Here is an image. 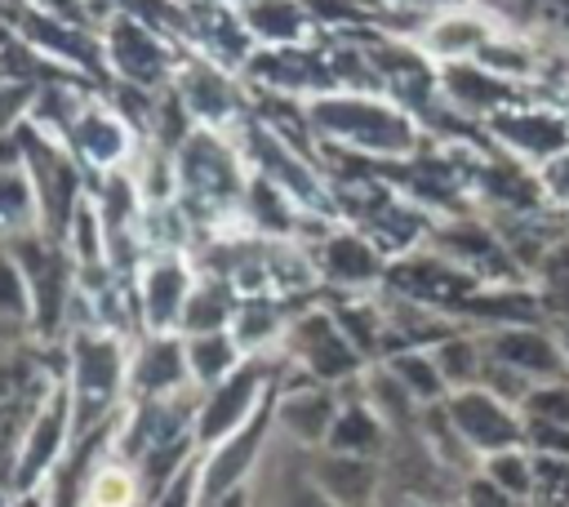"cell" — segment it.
Masks as SVG:
<instances>
[{"instance_id": "6da1fadb", "label": "cell", "mask_w": 569, "mask_h": 507, "mask_svg": "<svg viewBox=\"0 0 569 507\" xmlns=\"http://www.w3.org/2000/svg\"><path fill=\"white\" fill-rule=\"evenodd\" d=\"M67 387H71L76 436H89V431L116 422L120 396L129 391V356H124V347L111 334H76L71 338V356H67Z\"/></svg>"}, {"instance_id": "7a4b0ae2", "label": "cell", "mask_w": 569, "mask_h": 507, "mask_svg": "<svg viewBox=\"0 0 569 507\" xmlns=\"http://www.w3.org/2000/svg\"><path fill=\"white\" fill-rule=\"evenodd\" d=\"M71 436H76L71 387H67V378H53L49 391H44V400L36 405V414H31L27 431H22V440H18L9 494H31V489H40V485L58 471V463L67 458Z\"/></svg>"}, {"instance_id": "3957f363", "label": "cell", "mask_w": 569, "mask_h": 507, "mask_svg": "<svg viewBox=\"0 0 569 507\" xmlns=\"http://www.w3.org/2000/svg\"><path fill=\"white\" fill-rule=\"evenodd\" d=\"M271 396H276V374H271V360L258 351L231 378H222L218 387L200 391V409H196V440H200V449H213L218 440L240 431Z\"/></svg>"}, {"instance_id": "277c9868", "label": "cell", "mask_w": 569, "mask_h": 507, "mask_svg": "<svg viewBox=\"0 0 569 507\" xmlns=\"http://www.w3.org/2000/svg\"><path fill=\"white\" fill-rule=\"evenodd\" d=\"M311 125L329 138H342L360 151H409L413 129L400 111L369 102V98H316L311 102Z\"/></svg>"}, {"instance_id": "5b68a950", "label": "cell", "mask_w": 569, "mask_h": 507, "mask_svg": "<svg viewBox=\"0 0 569 507\" xmlns=\"http://www.w3.org/2000/svg\"><path fill=\"white\" fill-rule=\"evenodd\" d=\"M445 414H449L458 440H462L471 454H480V458L525 445V418H520V409L507 405V400H498V396L485 391V387L449 391Z\"/></svg>"}, {"instance_id": "8992f818", "label": "cell", "mask_w": 569, "mask_h": 507, "mask_svg": "<svg viewBox=\"0 0 569 507\" xmlns=\"http://www.w3.org/2000/svg\"><path fill=\"white\" fill-rule=\"evenodd\" d=\"M271 427H276V396L240 431H231L213 449H200V507L222 498V494H231V489H240V485H249L258 458L267 454Z\"/></svg>"}, {"instance_id": "52a82bcc", "label": "cell", "mask_w": 569, "mask_h": 507, "mask_svg": "<svg viewBox=\"0 0 569 507\" xmlns=\"http://www.w3.org/2000/svg\"><path fill=\"white\" fill-rule=\"evenodd\" d=\"M27 276V289H31V329L40 338H49L62 316H67V298H71V267H67V254L58 249V240H44V236H18L13 249H9Z\"/></svg>"}, {"instance_id": "ba28073f", "label": "cell", "mask_w": 569, "mask_h": 507, "mask_svg": "<svg viewBox=\"0 0 569 507\" xmlns=\"http://www.w3.org/2000/svg\"><path fill=\"white\" fill-rule=\"evenodd\" d=\"M284 342H289V356L307 369V378L311 382H329V387H338V382H347L356 369H360V351H356V342L342 334V325H338V316H329V311H307V316H298L289 329H284Z\"/></svg>"}, {"instance_id": "9c48e42d", "label": "cell", "mask_w": 569, "mask_h": 507, "mask_svg": "<svg viewBox=\"0 0 569 507\" xmlns=\"http://www.w3.org/2000/svg\"><path fill=\"white\" fill-rule=\"evenodd\" d=\"M18 138H22V147H27V178H31V187H36V205H40V222H44V236H62L67 231V222H71V213H76V205H80V178H76V165H71V156L67 151H58V147H49L40 133H31V129H18Z\"/></svg>"}, {"instance_id": "30bf717a", "label": "cell", "mask_w": 569, "mask_h": 507, "mask_svg": "<svg viewBox=\"0 0 569 507\" xmlns=\"http://www.w3.org/2000/svg\"><path fill=\"white\" fill-rule=\"evenodd\" d=\"M191 391L187 338L182 334H147L129 356V400H160Z\"/></svg>"}, {"instance_id": "8fae6325", "label": "cell", "mask_w": 569, "mask_h": 507, "mask_svg": "<svg viewBox=\"0 0 569 507\" xmlns=\"http://www.w3.org/2000/svg\"><path fill=\"white\" fill-rule=\"evenodd\" d=\"M342 400L329 382H298V387H276V427L307 454L325 449L333 418Z\"/></svg>"}, {"instance_id": "7c38bea8", "label": "cell", "mask_w": 569, "mask_h": 507, "mask_svg": "<svg viewBox=\"0 0 569 507\" xmlns=\"http://www.w3.org/2000/svg\"><path fill=\"white\" fill-rule=\"evenodd\" d=\"M191 271L178 258H160L142 271V325L151 334H178L182 329V311L191 302Z\"/></svg>"}, {"instance_id": "4fadbf2b", "label": "cell", "mask_w": 569, "mask_h": 507, "mask_svg": "<svg viewBox=\"0 0 569 507\" xmlns=\"http://www.w3.org/2000/svg\"><path fill=\"white\" fill-rule=\"evenodd\" d=\"M307 476L320 485L325 498H333L338 507H365L378 489V463L373 458H356V454H333V449H316Z\"/></svg>"}, {"instance_id": "5bb4252c", "label": "cell", "mask_w": 569, "mask_h": 507, "mask_svg": "<svg viewBox=\"0 0 569 507\" xmlns=\"http://www.w3.org/2000/svg\"><path fill=\"white\" fill-rule=\"evenodd\" d=\"M485 351H489L493 360L520 369V374L533 378V382H551V378L565 374V351H560V342H551V338L538 334V329H498Z\"/></svg>"}, {"instance_id": "9a60e30c", "label": "cell", "mask_w": 569, "mask_h": 507, "mask_svg": "<svg viewBox=\"0 0 569 507\" xmlns=\"http://www.w3.org/2000/svg\"><path fill=\"white\" fill-rule=\"evenodd\" d=\"M187 338V369H191V387L196 391H209L218 387L222 378H231L249 351L236 342L231 329H213V334H182Z\"/></svg>"}, {"instance_id": "2e32d148", "label": "cell", "mask_w": 569, "mask_h": 507, "mask_svg": "<svg viewBox=\"0 0 569 507\" xmlns=\"http://www.w3.org/2000/svg\"><path fill=\"white\" fill-rule=\"evenodd\" d=\"M382 445H387V418H382L369 400H342L325 449H333V454H356V458H378Z\"/></svg>"}, {"instance_id": "e0dca14e", "label": "cell", "mask_w": 569, "mask_h": 507, "mask_svg": "<svg viewBox=\"0 0 569 507\" xmlns=\"http://www.w3.org/2000/svg\"><path fill=\"white\" fill-rule=\"evenodd\" d=\"M111 62L120 67V76L129 84H156L164 76V53L160 44L147 36V27H138L133 18H120L111 27Z\"/></svg>"}, {"instance_id": "ac0fdd59", "label": "cell", "mask_w": 569, "mask_h": 507, "mask_svg": "<svg viewBox=\"0 0 569 507\" xmlns=\"http://www.w3.org/2000/svg\"><path fill=\"white\" fill-rule=\"evenodd\" d=\"M182 182L200 196H227L236 191V165L213 138H196L182 147Z\"/></svg>"}, {"instance_id": "d6986e66", "label": "cell", "mask_w": 569, "mask_h": 507, "mask_svg": "<svg viewBox=\"0 0 569 507\" xmlns=\"http://www.w3.org/2000/svg\"><path fill=\"white\" fill-rule=\"evenodd\" d=\"M142 476L129 458H107L93 467L89 485H84V507H142Z\"/></svg>"}, {"instance_id": "ffe728a7", "label": "cell", "mask_w": 569, "mask_h": 507, "mask_svg": "<svg viewBox=\"0 0 569 507\" xmlns=\"http://www.w3.org/2000/svg\"><path fill=\"white\" fill-rule=\"evenodd\" d=\"M40 227V205L27 169H0V236L18 240Z\"/></svg>"}, {"instance_id": "44dd1931", "label": "cell", "mask_w": 569, "mask_h": 507, "mask_svg": "<svg viewBox=\"0 0 569 507\" xmlns=\"http://www.w3.org/2000/svg\"><path fill=\"white\" fill-rule=\"evenodd\" d=\"M387 369L396 374V382H400L418 405H440V400H449V382H445V374L436 369L431 351H400V356H391Z\"/></svg>"}, {"instance_id": "7402d4cb", "label": "cell", "mask_w": 569, "mask_h": 507, "mask_svg": "<svg viewBox=\"0 0 569 507\" xmlns=\"http://www.w3.org/2000/svg\"><path fill=\"white\" fill-rule=\"evenodd\" d=\"M231 320H236V307H231L227 285L200 280L191 289V302L182 311V329L178 334H213V329H231Z\"/></svg>"}, {"instance_id": "603a6c76", "label": "cell", "mask_w": 569, "mask_h": 507, "mask_svg": "<svg viewBox=\"0 0 569 507\" xmlns=\"http://www.w3.org/2000/svg\"><path fill=\"white\" fill-rule=\"evenodd\" d=\"M71 142L93 160V165H116L124 156V129L107 111H89L71 125Z\"/></svg>"}, {"instance_id": "cb8c5ba5", "label": "cell", "mask_w": 569, "mask_h": 507, "mask_svg": "<svg viewBox=\"0 0 569 507\" xmlns=\"http://www.w3.org/2000/svg\"><path fill=\"white\" fill-rule=\"evenodd\" d=\"M31 329V289L13 254H0V334Z\"/></svg>"}, {"instance_id": "d4e9b609", "label": "cell", "mask_w": 569, "mask_h": 507, "mask_svg": "<svg viewBox=\"0 0 569 507\" xmlns=\"http://www.w3.org/2000/svg\"><path fill=\"white\" fill-rule=\"evenodd\" d=\"M436 369L445 374L449 391H462V387H480V369H485V351L467 338H440L436 351H431Z\"/></svg>"}, {"instance_id": "484cf974", "label": "cell", "mask_w": 569, "mask_h": 507, "mask_svg": "<svg viewBox=\"0 0 569 507\" xmlns=\"http://www.w3.org/2000/svg\"><path fill=\"white\" fill-rule=\"evenodd\" d=\"M325 271H329L333 280L360 285V280H369V276L378 271V258H373V249H369L365 240H356V236H333V240L325 245Z\"/></svg>"}, {"instance_id": "4316f807", "label": "cell", "mask_w": 569, "mask_h": 507, "mask_svg": "<svg viewBox=\"0 0 569 507\" xmlns=\"http://www.w3.org/2000/svg\"><path fill=\"white\" fill-rule=\"evenodd\" d=\"M244 22L262 40H298L302 36V9L293 0H249Z\"/></svg>"}, {"instance_id": "83f0119b", "label": "cell", "mask_w": 569, "mask_h": 507, "mask_svg": "<svg viewBox=\"0 0 569 507\" xmlns=\"http://www.w3.org/2000/svg\"><path fill=\"white\" fill-rule=\"evenodd\" d=\"M485 476H489L498 489H507L511 498H520V503L533 498V454H529V445L489 454V458H485Z\"/></svg>"}, {"instance_id": "f1b7e54d", "label": "cell", "mask_w": 569, "mask_h": 507, "mask_svg": "<svg viewBox=\"0 0 569 507\" xmlns=\"http://www.w3.org/2000/svg\"><path fill=\"white\" fill-rule=\"evenodd\" d=\"M62 240H67V249H71V258H76L80 267H93V262L102 258V245H107L102 213L80 200L76 213H71V222H67V231H62Z\"/></svg>"}, {"instance_id": "f546056e", "label": "cell", "mask_w": 569, "mask_h": 507, "mask_svg": "<svg viewBox=\"0 0 569 507\" xmlns=\"http://www.w3.org/2000/svg\"><path fill=\"white\" fill-rule=\"evenodd\" d=\"M445 89H449L453 102H462V107H493V102L507 98V84L493 80V76H485L480 67H449V71H445Z\"/></svg>"}, {"instance_id": "4dcf8cb0", "label": "cell", "mask_w": 569, "mask_h": 507, "mask_svg": "<svg viewBox=\"0 0 569 507\" xmlns=\"http://www.w3.org/2000/svg\"><path fill=\"white\" fill-rule=\"evenodd\" d=\"M182 102H187L191 111L218 120V116L231 111V89H227V80L213 76L209 67H196V71H187V80H182Z\"/></svg>"}, {"instance_id": "1f68e13d", "label": "cell", "mask_w": 569, "mask_h": 507, "mask_svg": "<svg viewBox=\"0 0 569 507\" xmlns=\"http://www.w3.org/2000/svg\"><path fill=\"white\" fill-rule=\"evenodd\" d=\"M520 418L525 422H560V427H569V382L565 378L533 382L529 396L520 400Z\"/></svg>"}, {"instance_id": "d6a6232c", "label": "cell", "mask_w": 569, "mask_h": 507, "mask_svg": "<svg viewBox=\"0 0 569 507\" xmlns=\"http://www.w3.org/2000/svg\"><path fill=\"white\" fill-rule=\"evenodd\" d=\"M498 133H507L511 142H520L529 151H556L565 142V129L556 120H547V116H502Z\"/></svg>"}, {"instance_id": "836d02e7", "label": "cell", "mask_w": 569, "mask_h": 507, "mask_svg": "<svg viewBox=\"0 0 569 507\" xmlns=\"http://www.w3.org/2000/svg\"><path fill=\"white\" fill-rule=\"evenodd\" d=\"M533 498L547 507H569V458L533 454Z\"/></svg>"}, {"instance_id": "e575fe53", "label": "cell", "mask_w": 569, "mask_h": 507, "mask_svg": "<svg viewBox=\"0 0 569 507\" xmlns=\"http://www.w3.org/2000/svg\"><path fill=\"white\" fill-rule=\"evenodd\" d=\"M276 329H280V320H276V316H271L262 302L240 307V311H236V320H231V334H236V342H240L249 356H258Z\"/></svg>"}, {"instance_id": "d590c367", "label": "cell", "mask_w": 569, "mask_h": 507, "mask_svg": "<svg viewBox=\"0 0 569 507\" xmlns=\"http://www.w3.org/2000/svg\"><path fill=\"white\" fill-rule=\"evenodd\" d=\"M542 294L556 316H569V245H560L542 267Z\"/></svg>"}, {"instance_id": "8d00e7d4", "label": "cell", "mask_w": 569, "mask_h": 507, "mask_svg": "<svg viewBox=\"0 0 569 507\" xmlns=\"http://www.w3.org/2000/svg\"><path fill=\"white\" fill-rule=\"evenodd\" d=\"M525 445L547 458H569V427L560 422H525Z\"/></svg>"}, {"instance_id": "74e56055", "label": "cell", "mask_w": 569, "mask_h": 507, "mask_svg": "<svg viewBox=\"0 0 569 507\" xmlns=\"http://www.w3.org/2000/svg\"><path fill=\"white\" fill-rule=\"evenodd\" d=\"M27 98H36V84H13V80L0 84V133L13 129V120L27 111Z\"/></svg>"}, {"instance_id": "f35d334b", "label": "cell", "mask_w": 569, "mask_h": 507, "mask_svg": "<svg viewBox=\"0 0 569 507\" xmlns=\"http://www.w3.org/2000/svg\"><path fill=\"white\" fill-rule=\"evenodd\" d=\"M284 507H338V503H333V498H325V494H320V485H316L311 476H302V480H293V485H289Z\"/></svg>"}, {"instance_id": "ab89813d", "label": "cell", "mask_w": 569, "mask_h": 507, "mask_svg": "<svg viewBox=\"0 0 569 507\" xmlns=\"http://www.w3.org/2000/svg\"><path fill=\"white\" fill-rule=\"evenodd\" d=\"M476 40H480V27H471V22H449V27L436 31V44L440 49H467Z\"/></svg>"}, {"instance_id": "60d3db41", "label": "cell", "mask_w": 569, "mask_h": 507, "mask_svg": "<svg viewBox=\"0 0 569 507\" xmlns=\"http://www.w3.org/2000/svg\"><path fill=\"white\" fill-rule=\"evenodd\" d=\"M204 507H253V485H240V489H231V494H222Z\"/></svg>"}, {"instance_id": "b9f144b4", "label": "cell", "mask_w": 569, "mask_h": 507, "mask_svg": "<svg viewBox=\"0 0 569 507\" xmlns=\"http://www.w3.org/2000/svg\"><path fill=\"white\" fill-rule=\"evenodd\" d=\"M4 507H49V494H40V489H31V494H9Z\"/></svg>"}, {"instance_id": "7bdbcfd3", "label": "cell", "mask_w": 569, "mask_h": 507, "mask_svg": "<svg viewBox=\"0 0 569 507\" xmlns=\"http://www.w3.org/2000/svg\"><path fill=\"white\" fill-rule=\"evenodd\" d=\"M560 351H565V360H569V325L560 329Z\"/></svg>"}, {"instance_id": "ee69618b", "label": "cell", "mask_w": 569, "mask_h": 507, "mask_svg": "<svg viewBox=\"0 0 569 507\" xmlns=\"http://www.w3.org/2000/svg\"><path fill=\"white\" fill-rule=\"evenodd\" d=\"M0 507H4V503H0Z\"/></svg>"}]
</instances>
